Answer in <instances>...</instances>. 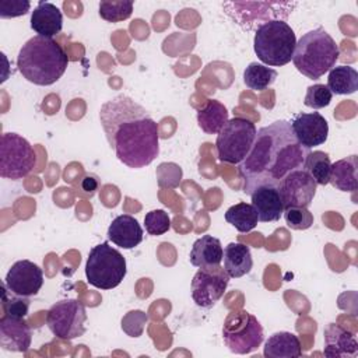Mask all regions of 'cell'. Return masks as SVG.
I'll return each instance as SVG.
<instances>
[{
  "instance_id": "3957f363",
  "label": "cell",
  "mask_w": 358,
  "mask_h": 358,
  "mask_svg": "<svg viewBox=\"0 0 358 358\" xmlns=\"http://www.w3.org/2000/svg\"><path fill=\"white\" fill-rule=\"evenodd\" d=\"M69 57L64 49L53 39L32 36L18 52L17 67L22 77L36 85H52L66 71Z\"/></svg>"
},
{
  "instance_id": "484cf974",
  "label": "cell",
  "mask_w": 358,
  "mask_h": 358,
  "mask_svg": "<svg viewBox=\"0 0 358 358\" xmlns=\"http://www.w3.org/2000/svg\"><path fill=\"white\" fill-rule=\"evenodd\" d=\"M327 88L331 94L347 95L358 90V73L351 66H337L329 71Z\"/></svg>"
},
{
  "instance_id": "ffe728a7",
  "label": "cell",
  "mask_w": 358,
  "mask_h": 358,
  "mask_svg": "<svg viewBox=\"0 0 358 358\" xmlns=\"http://www.w3.org/2000/svg\"><path fill=\"white\" fill-rule=\"evenodd\" d=\"M31 28L39 36L53 38L63 28L60 8L49 1H39L31 13Z\"/></svg>"
},
{
  "instance_id": "e0dca14e",
  "label": "cell",
  "mask_w": 358,
  "mask_h": 358,
  "mask_svg": "<svg viewBox=\"0 0 358 358\" xmlns=\"http://www.w3.org/2000/svg\"><path fill=\"white\" fill-rule=\"evenodd\" d=\"M324 336V355L329 358H345L355 357L358 354V343L355 336L336 324L330 323L323 331Z\"/></svg>"
},
{
  "instance_id": "4dcf8cb0",
  "label": "cell",
  "mask_w": 358,
  "mask_h": 358,
  "mask_svg": "<svg viewBox=\"0 0 358 358\" xmlns=\"http://www.w3.org/2000/svg\"><path fill=\"white\" fill-rule=\"evenodd\" d=\"M133 13V1H101L99 15L108 22L127 20Z\"/></svg>"
},
{
  "instance_id": "f1b7e54d",
  "label": "cell",
  "mask_w": 358,
  "mask_h": 358,
  "mask_svg": "<svg viewBox=\"0 0 358 358\" xmlns=\"http://www.w3.org/2000/svg\"><path fill=\"white\" fill-rule=\"evenodd\" d=\"M330 157L324 151H310L303 164V169L315 179L317 185H327L330 178Z\"/></svg>"
},
{
  "instance_id": "4fadbf2b",
  "label": "cell",
  "mask_w": 358,
  "mask_h": 358,
  "mask_svg": "<svg viewBox=\"0 0 358 358\" xmlns=\"http://www.w3.org/2000/svg\"><path fill=\"white\" fill-rule=\"evenodd\" d=\"M317 183L303 169L289 172L278 185V190L285 207H308L316 193Z\"/></svg>"
},
{
  "instance_id": "e575fe53",
  "label": "cell",
  "mask_w": 358,
  "mask_h": 358,
  "mask_svg": "<svg viewBox=\"0 0 358 358\" xmlns=\"http://www.w3.org/2000/svg\"><path fill=\"white\" fill-rule=\"evenodd\" d=\"M31 3L27 0H1L0 1V17L14 18L24 15L29 11Z\"/></svg>"
},
{
  "instance_id": "44dd1931",
  "label": "cell",
  "mask_w": 358,
  "mask_h": 358,
  "mask_svg": "<svg viewBox=\"0 0 358 358\" xmlns=\"http://www.w3.org/2000/svg\"><path fill=\"white\" fill-rule=\"evenodd\" d=\"M224 249L220 239L211 235H203L194 241L190 250V263L199 268L220 266L222 262Z\"/></svg>"
},
{
  "instance_id": "277c9868",
  "label": "cell",
  "mask_w": 358,
  "mask_h": 358,
  "mask_svg": "<svg viewBox=\"0 0 358 358\" xmlns=\"http://www.w3.org/2000/svg\"><path fill=\"white\" fill-rule=\"evenodd\" d=\"M340 50L330 34L319 27L303 34L295 45L292 63L308 78L317 80L330 71L338 59Z\"/></svg>"
},
{
  "instance_id": "7a4b0ae2",
  "label": "cell",
  "mask_w": 358,
  "mask_h": 358,
  "mask_svg": "<svg viewBox=\"0 0 358 358\" xmlns=\"http://www.w3.org/2000/svg\"><path fill=\"white\" fill-rule=\"evenodd\" d=\"M309 152V148L298 143L287 120H277L259 129L250 152L238 165L243 193L250 196L262 186L278 187L289 172L303 168Z\"/></svg>"
},
{
  "instance_id": "5b68a950",
  "label": "cell",
  "mask_w": 358,
  "mask_h": 358,
  "mask_svg": "<svg viewBox=\"0 0 358 358\" xmlns=\"http://www.w3.org/2000/svg\"><path fill=\"white\" fill-rule=\"evenodd\" d=\"M296 38L285 21H268L255 32L253 49L260 62L267 66H285L292 60Z\"/></svg>"
},
{
  "instance_id": "d6986e66",
  "label": "cell",
  "mask_w": 358,
  "mask_h": 358,
  "mask_svg": "<svg viewBox=\"0 0 358 358\" xmlns=\"http://www.w3.org/2000/svg\"><path fill=\"white\" fill-rule=\"evenodd\" d=\"M108 238L123 249H133L143 241V228L134 217L122 214L110 222Z\"/></svg>"
},
{
  "instance_id": "f546056e",
  "label": "cell",
  "mask_w": 358,
  "mask_h": 358,
  "mask_svg": "<svg viewBox=\"0 0 358 358\" xmlns=\"http://www.w3.org/2000/svg\"><path fill=\"white\" fill-rule=\"evenodd\" d=\"M1 305L4 309V315L13 316V317H25L29 308V299L28 296H21L11 292L3 282Z\"/></svg>"
},
{
  "instance_id": "d6a6232c",
  "label": "cell",
  "mask_w": 358,
  "mask_h": 358,
  "mask_svg": "<svg viewBox=\"0 0 358 358\" xmlns=\"http://www.w3.org/2000/svg\"><path fill=\"white\" fill-rule=\"evenodd\" d=\"M144 224H145V231L150 235L158 236V235H162L169 231L171 218H169L168 213L164 210H151L150 213L145 214Z\"/></svg>"
},
{
  "instance_id": "836d02e7",
  "label": "cell",
  "mask_w": 358,
  "mask_h": 358,
  "mask_svg": "<svg viewBox=\"0 0 358 358\" xmlns=\"http://www.w3.org/2000/svg\"><path fill=\"white\" fill-rule=\"evenodd\" d=\"M333 94L324 84H313L308 87L306 95H305V106L312 109H320L327 106L331 102Z\"/></svg>"
},
{
  "instance_id": "8992f818",
  "label": "cell",
  "mask_w": 358,
  "mask_h": 358,
  "mask_svg": "<svg viewBox=\"0 0 358 358\" xmlns=\"http://www.w3.org/2000/svg\"><path fill=\"white\" fill-rule=\"evenodd\" d=\"M126 259L123 255L102 242L90 250L85 263L87 281L99 289H112L126 277Z\"/></svg>"
},
{
  "instance_id": "6da1fadb",
  "label": "cell",
  "mask_w": 358,
  "mask_h": 358,
  "mask_svg": "<svg viewBox=\"0 0 358 358\" xmlns=\"http://www.w3.org/2000/svg\"><path fill=\"white\" fill-rule=\"evenodd\" d=\"M99 120L110 148L129 168H144L158 157V126L133 98L120 94L106 101L101 106Z\"/></svg>"
},
{
  "instance_id": "2e32d148",
  "label": "cell",
  "mask_w": 358,
  "mask_h": 358,
  "mask_svg": "<svg viewBox=\"0 0 358 358\" xmlns=\"http://www.w3.org/2000/svg\"><path fill=\"white\" fill-rule=\"evenodd\" d=\"M32 331L24 317L3 315L0 319V345L3 350L27 352L31 347Z\"/></svg>"
},
{
  "instance_id": "d4e9b609",
  "label": "cell",
  "mask_w": 358,
  "mask_h": 358,
  "mask_svg": "<svg viewBox=\"0 0 358 358\" xmlns=\"http://www.w3.org/2000/svg\"><path fill=\"white\" fill-rule=\"evenodd\" d=\"M228 122V109L217 99H208L206 106L197 112L199 127L207 134H218Z\"/></svg>"
},
{
  "instance_id": "1f68e13d",
  "label": "cell",
  "mask_w": 358,
  "mask_h": 358,
  "mask_svg": "<svg viewBox=\"0 0 358 358\" xmlns=\"http://www.w3.org/2000/svg\"><path fill=\"white\" fill-rule=\"evenodd\" d=\"M282 214L288 228L295 231L308 229L313 224V214L308 207H285Z\"/></svg>"
},
{
  "instance_id": "8fae6325",
  "label": "cell",
  "mask_w": 358,
  "mask_h": 358,
  "mask_svg": "<svg viewBox=\"0 0 358 358\" xmlns=\"http://www.w3.org/2000/svg\"><path fill=\"white\" fill-rule=\"evenodd\" d=\"M87 312L78 299H63L50 306L46 312L49 330L62 340H73L85 333Z\"/></svg>"
},
{
  "instance_id": "9a60e30c",
  "label": "cell",
  "mask_w": 358,
  "mask_h": 358,
  "mask_svg": "<svg viewBox=\"0 0 358 358\" xmlns=\"http://www.w3.org/2000/svg\"><path fill=\"white\" fill-rule=\"evenodd\" d=\"M289 124L298 143L305 148L310 150L327 140L329 123L319 112H299L292 116Z\"/></svg>"
},
{
  "instance_id": "5bb4252c",
  "label": "cell",
  "mask_w": 358,
  "mask_h": 358,
  "mask_svg": "<svg viewBox=\"0 0 358 358\" xmlns=\"http://www.w3.org/2000/svg\"><path fill=\"white\" fill-rule=\"evenodd\" d=\"M4 284L17 295H36L43 285L42 268L31 260H18L7 271Z\"/></svg>"
},
{
  "instance_id": "4316f807",
  "label": "cell",
  "mask_w": 358,
  "mask_h": 358,
  "mask_svg": "<svg viewBox=\"0 0 358 358\" xmlns=\"http://www.w3.org/2000/svg\"><path fill=\"white\" fill-rule=\"evenodd\" d=\"M225 220L239 232H250L259 222L257 213L252 204L238 203L229 207L225 213Z\"/></svg>"
},
{
  "instance_id": "ac0fdd59",
  "label": "cell",
  "mask_w": 358,
  "mask_h": 358,
  "mask_svg": "<svg viewBox=\"0 0 358 358\" xmlns=\"http://www.w3.org/2000/svg\"><path fill=\"white\" fill-rule=\"evenodd\" d=\"M252 206L255 207L259 221L271 222L278 221L284 213V203L278 187L262 186L257 187L252 194Z\"/></svg>"
},
{
  "instance_id": "7c38bea8",
  "label": "cell",
  "mask_w": 358,
  "mask_h": 358,
  "mask_svg": "<svg viewBox=\"0 0 358 358\" xmlns=\"http://www.w3.org/2000/svg\"><path fill=\"white\" fill-rule=\"evenodd\" d=\"M229 275L224 267L200 268L192 280V298L200 308H211L224 295Z\"/></svg>"
},
{
  "instance_id": "9c48e42d",
  "label": "cell",
  "mask_w": 358,
  "mask_h": 358,
  "mask_svg": "<svg viewBox=\"0 0 358 358\" xmlns=\"http://www.w3.org/2000/svg\"><path fill=\"white\" fill-rule=\"evenodd\" d=\"M222 340L228 350L235 354L256 351L263 341L260 322L246 310L228 313L222 326Z\"/></svg>"
},
{
  "instance_id": "30bf717a",
  "label": "cell",
  "mask_w": 358,
  "mask_h": 358,
  "mask_svg": "<svg viewBox=\"0 0 358 358\" xmlns=\"http://www.w3.org/2000/svg\"><path fill=\"white\" fill-rule=\"evenodd\" d=\"M36 165L32 145L17 133H4L0 143V176L6 179H22Z\"/></svg>"
},
{
  "instance_id": "7402d4cb",
  "label": "cell",
  "mask_w": 358,
  "mask_h": 358,
  "mask_svg": "<svg viewBox=\"0 0 358 358\" xmlns=\"http://www.w3.org/2000/svg\"><path fill=\"white\" fill-rule=\"evenodd\" d=\"M224 268L231 278H239L248 274L253 267V259L249 246L231 242L224 249Z\"/></svg>"
},
{
  "instance_id": "52a82bcc",
  "label": "cell",
  "mask_w": 358,
  "mask_h": 358,
  "mask_svg": "<svg viewBox=\"0 0 358 358\" xmlns=\"http://www.w3.org/2000/svg\"><path fill=\"white\" fill-rule=\"evenodd\" d=\"M225 13L243 29L252 31L268 21H284L298 6L296 1H231L224 3ZM256 28V29H257Z\"/></svg>"
},
{
  "instance_id": "ba28073f",
  "label": "cell",
  "mask_w": 358,
  "mask_h": 358,
  "mask_svg": "<svg viewBox=\"0 0 358 358\" xmlns=\"http://www.w3.org/2000/svg\"><path fill=\"white\" fill-rule=\"evenodd\" d=\"M256 134L257 129L250 120L245 117L228 119L215 140L218 159L239 165L250 152Z\"/></svg>"
},
{
  "instance_id": "83f0119b",
  "label": "cell",
  "mask_w": 358,
  "mask_h": 358,
  "mask_svg": "<svg viewBox=\"0 0 358 358\" xmlns=\"http://www.w3.org/2000/svg\"><path fill=\"white\" fill-rule=\"evenodd\" d=\"M277 76L278 73L274 69L253 62L243 71V83L253 91H263L275 81Z\"/></svg>"
},
{
  "instance_id": "cb8c5ba5",
  "label": "cell",
  "mask_w": 358,
  "mask_h": 358,
  "mask_svg": "<svg viewBox=\"0 0 358 358\" xmlns=\"http://www.w3.org/2000/svg\"><path fill=\"white\" fill-rule=\"evenodd\" d=\"M329 182L341 192H355L358 187L357 155H350L331 164Z\"/></svg>"
},
{
  "instance_id": "d590c367",
  "label": "cell",
  "mask_w": 358,
  "mask_h": 358,
  "mask_svg": "<svg viewBox=\"0 0 358 358\" xmlns=\"http://www.w3.org/2000/svg\"><path fill=\"white\" fill-rule=\"evenodd\" d=\"M96 186H98V182H96V179H94L92 176H85V178L83 179V182H81V187H83V190H85V192H92V190L96 189Z\"/></svg>"
},
{
  "instance_id": "603a6c76",
  "label": "cell",
  "mask_w": 358,
  "mask_h": 358,
  "mask_svg": "<svg viewBox=\"0 0 358 358\" xmlns=\"http://www.w3.org/2000/svg\"><path fill=\"white\" fill-rule=\"evenodd\" d=\"M267 358H298L302 355L298 336L289 331H277L268 337L263 350Z\"/></svg>"
}]
</instances>
